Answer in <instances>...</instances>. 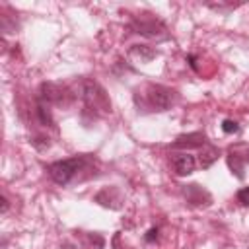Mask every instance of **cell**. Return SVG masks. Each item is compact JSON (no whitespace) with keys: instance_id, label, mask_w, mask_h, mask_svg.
Masks as SVG:
<instances>
[{"instance_id":"cell-8","label":"cell","mask_w":249,"mask_h":249,"mask_svg":"<svg viewBox=\"0 0 249 249\" xmlns=\"http://www.w3.org/2000/svg\"><path fill=\"white\" fill-rule=\"evenodd\" d=\"M218 156H220V150H218L216 146H212V144H204L202 150H200L198 161H200L202 167H210V165L218 160Z\"/></svg>"},{"instance_id":"cell-5","label":"cell","mask_w":249,"mask_h":249,"mask_svg":"<svg viewBox=\"0 0 249 249\" xmlns=\"http://www.w3.org/2000/svg\"><path fill=\"white\" fill-rule=\"evenodd\" d=\"M171 165H173L177 175H191L195 171L196 161H195V158L189 152H181V154H175L171 158Z\"/></svg>"},{"instance_id":"cell-2","label":"cell","mask_w":249,"mask_h":249,"mask_svg":"<svg viewBox=\"0 0 249 249\" xmlns=\"http://www.w3.org/2000/svg\"><path fill=\"white\" fill-rule=\"evenodd\" d=\"M144 95H146L148 107L156 109V111H167L177 99V93L171 88H165L160 84H148Z\"/></svg>"},{"instance_id":"cell-4","label":"cell","mask_w":249,"mask_h":249,"mask_svg":"<svg viewBox=\"0 0 249 249\" xmlns=\"http://www.w3.org/2000/svg\"><path fill=\"white\" fill-rule=\"evenodd\" d=\"M148 16L150 14H144L142 18H134L132 23H130V27L136 33L144 35V37H150V39H165L167 37L165 23L161 19H158V18H148Z\"/></svg>"},{"instance_id":"cell-11","label":"cell","mask_w":249,"mask_h":249,"mask_svg":"<svg viewBox=\"0 0 249 249\" xmlns=\"http://www.w3.org/2000/svg\"><path fill=\"white\" fill-rule=\"evenodd\" d=\"M222 130H224L226 134H237V132H239V124H237L235 121H231V119H226V121L222 123Z\"/></svg>"},{"instance_id":"cell-1","label":"cell","mask_w":249,"mask_h":249,"mask_svg":"<svg viewBox=\"0 0 249 249\" xmlns=\"http://www.w3.org/2000/svg\"><path fill=\"white\" fill-rule=\"evenodd\" d=\"M88 163V158L86 156H76V158H68V160H58L54 163H51L47 167L51 179L58 185H68L76 175L78 171H82Z\"/></svg>"},{"instance_id":"cell-14","label":"cell","mask_w":249,"mask_h":249,"mask_svg":"<svg viewBox=\"0 0 249 249\" xmlns=\"http://www.w3.org/2000/svg\"><path fill=\"white\" fill-rule=\"evenodd\" d=\"M8 210V200H6V196H2V212H6Z\"/></svg>"},{"instance_id":"cell-10","label":"cell","mask_w":249,"mask_h":249,"mask_svg":"<svg viewBox=\"0 0 249 249\" xmlns=\"http://www.w3.org/2000/svg\"><path fill=\"white\" fill-rule=\"evenodd\" d=\"M130 53H132L134 56H138L140 60H152V58L158 54L154 49H150V47H146V45H134Z\"/></svg>"},{"instance_id":"cell-3","label":"cell","mask_w":249,"mask_h":249,"mask_svg":"<svg viewBox=\"0 0 249 249\" xmlns=\"http://www.w3.org/2000/svg\"><path fill=\"white\" fill-rule=\"evenodd\" d=\"M82 97H84L86 107L91 111H103V113L111 111V103L105 95V89L95 82H84Z\"/></svg>"},{"instance_id":"cell-9","label":"cell","mask_w":249,"mask_h":249,"mask_svg":"<svg viewBox=\"0 0 249 249\" xmlns=\"http://www.w3.org/2000/svg\"><path fill=\"white\" fill-rule=\"evenodd\" d=\"M183 193H185L187 200L193 202V204H202V196H204V198H210V195H208L202 187H198V185H187V187L183 189Z\"/></svg>"},{"instance_id":"cell-15","label":"cell","mask_w":249,"mask_h":249,"mask_svg":"<svg viewBox=\"0 0 249 249\" xmlns=\"http://www.w3.org/2000/svg\"><path fill=\"white\" fill-rule=\"evenodd\" d=\"M64 249H74V247L72 245H64Z\"/></svg>"},{"instance_id":"cell-12","label":"cell","mask_w":249,"mask_h":249,"mask_svg":"<svg viewBox=\"0 0 249 249\" xmlns=\"http://www.w3.org/2000/svg\"><path fill=\"white\" fill-rule=\"evenodd\" d=\"M237 202H241L243 206H249V187H243L237 191Z\"/></svg>"},{"instance_id":"cell-6","label":"cell","mask_w":249,"mask_h":249,"mask_svg":"<svg viewBox=\"0 0 249 249\" xmlns=\"http://www.w3.org/2000/svg\"><path fill=\"white\" fill-rule=\"evenodd\" d=\"M206 144V134L204 132H191V134H181L173 142V148H200Z\"/></svg>"},{"instance_id":"cell-7","label":"cell","mask_w":249,"mask_h":249,"mask_svg":"<svg viewBox=\"0 0 249 249\" xmlns=\"http://www.w3.org/2000/svg\"><path fill=\"white\" fill-rule=\"evenodd\" d=\"M226 160H228V167L231 169V173H235L237 179H243V175H245V173H243V171H245V160H243L239 154H235L233 150L228 152V158H226Z\"/></svg>"},{"instance_id":"cell-16","label":"cell","mask_w":249,"mask_h":249,"mask_svg":"<svg viewBox=\"0 0 249 249\" xmlns=\"http://www.w3.org/2000/svg\"><path fill=\"white\" fill-rule=\"evenodd\" d=\"M247 158H249V154H247ZM247 158H245V161H247Z\"/></svg>"},{"instance_id":"cell-13","label":"cell","mask_w":249,"mask_h":249,"mask_svg":"<svg viewBox=\"0 0 249 249\" xmlns=\"http://www.w3.org/2000/svg\"><path fill=\"white\" fill-rule=\"evenodd\" d=\"M158 237V228H152L150 231H148V235H146V241H154Z\"/></svg>"}]
</instances>
